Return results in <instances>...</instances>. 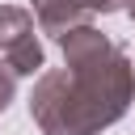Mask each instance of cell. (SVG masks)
Here are the masks:
<instances>
[{"instance_id": "cell-1", "label": "cell", "mask_w": 135, "mask_h": 135, "mask_svg": "<svg viewBox=\"0 0 135 135\" xmlns=\"http://www.w3.org/2000/svg\"><path fill=\"white\" fill-rule=\"evenodd\" d=\"M59 51L63 68L34 80L30 118L42 135H101L135 101V59L97 25L72 30Z\"/></svg>"}, {"instance_id": "cell-2", "label": "cell", "mask_w": 135, "mask_h": 135, "mask_svg": "<svg viewBox=\"0 0 135 135\" xmlns=\"http://www.w3.org/2000/svg\"><path fill=\"white\" fill-rule=\"evenodd\" d=\"M0 59L13 76H34L46 63L34 13L21 8V4H0Z\"/></svg>"}, {"instance_id": "cell-3", "label": "cell", "mask_w": 135, "mask_h": 135, "mask_svg": "<svg viewBox=\"0 0 135 135\" xmlns=\"http://www.w3.org/2000/svg\"><path fill=\"white\" fill-rule=\"evenodd\" d=\"M89 21H93L89 0H34V25L42 34H51L55 42H63L72 30H80Z\"/></svg>"}, {"instance_id": "cell-4", "label": "cell", "mask_w": 135, "mask_h": 135, "mask_svg": "<svg viewBox=\"0 0 135 135\" xmlns=\"http://www.w3.org/2000/svg\"><path fill=\"white\" fill-rule=\"evenodd\" d=\"M13 93H17V76L4 68V59H0V114L8 110V101H13Z\"/></svg>"}, {"instance_id": "cell-5", "label": "cell", "mask_w": 135, "mask_h": 135, "mask_svg": "<svg viewBox=\"0 0 135 135\" xmlns=\"http://www.w3.org/2000/svg\"><path fill=\"white\" fill-rule=\"evenodd\" d=\"M89 8H93V17H97V13L105 17V13H122L127 0H89Z\"/></svg>"}, {"instance_id": "cell-6", "label": "cell", "mask_w": 135, "mask_h": 135, "mask_svg": "<svg viewBox=\"0 0 135 135\" xmlns=\"http://www.w3.org/2000/svg\"><path fill=\"white\" fill-rule=\"evenodd\" d=\"M127 17H131V21H135V0H127Z\"/></svg>"}]
</instances>
